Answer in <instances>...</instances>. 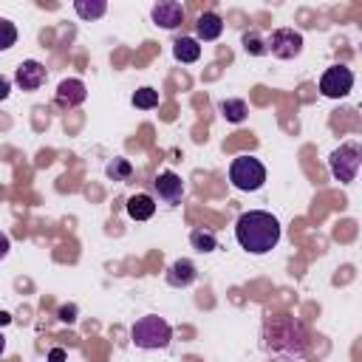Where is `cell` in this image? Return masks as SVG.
<instances>
[{
    "label": "cell",
    "instance_id": "1",
    "mask_svg": "<svg viewBox=\"0 0 362 362\" xmlns=\"http://www.w3.org/2000/svg\"><path fill=\"white\" fill-rule=\"evenodd\" d=\"M235 238H238L240 249H246L252 255H266L280 240V221L272 212L249 209L235 221Z\"/></svg>",
    "mask_w": 362,
    "mask_h": 362
},
{
    "label": "cell",
    "instance_id": "2",
    "mask_svg": "<svg viewBox=\"0 0 362 362\" xmlns=\"http://www.w3.org/2000/svg\"><path fill=\"white\" fill-rule=\"evenodd\" d=\"M130 339H133L136 348H144V351L167 348L170 339H173V328L167 325V320H161V317H156V314H147V317H141V320L133 322Z\"/></svg>",
    "mask_w": 362,
    "mask_h": 362
},
{
    "label": "cell",
    "instance_id": "3",
    "mask_svg": "<svg viewBox=\"0 0 362 362\" xmlns=\"http://www.w3.org/2000/svg\"><path fill=\"white\" fill-rule=\"evenodd\" d=\"M294 328H300V322L291 320V317L274 320V322L269 325V342H266L269 351H274V354H286V356H300V354L305 351V334L291 337Z\"/></svg>",
    "mask_w": 362,
    "mask_h": 362
},
{
    "label": "cell",
    "instance_id": "4",
    "mask_svg": "<svg viewBox=\"0 0 362 362\" xmlns=\"http://www.w3.org/2000/svg\"><path fill=\"white\" fill-rule=\"evenodd\" d=\"M229 181L243 192H255L266 184V167L255 156H238L229 164Z\"/></svg>",
    "mask_w": 362,
    "mask_h": 362
},
{
    "label": "cell",
    "instance_id": "5",
    "mask_svg": "<svg viewBox=\"0 0 362 362\" xmlns=\"http://www.w3.org/2000/svg\"><path fill=\"white\" fill-rule=\"evenodd\" d=\"M359 164H362V147L356 141H345L339 144L331 158H328V167H331V175L342 184H351L359 173Z\"/></svg>",
    "mask_w": 362,
    "mask_h": 362
},
{
    "label": "cell",
    "instance_id": "6",
    "mask_svg": "<svg viewBox=\"0 0 362 362\" xmlns=\"http://www.w3.org/2000/svg\"><path fill=\"white\" fill-rule=\"evenodd\" d=\"M351 88H354V71L345 65H331L320 76V93L328 99H342L351 93Z\"/></svg>",
    "mask_w": 362,
    "mask_h": 362
},
{
    "label": "cell",
    "instance_id": "7",
    "mask_svg": "<svg viewBox=\"0 0 362 362\" xmlns=\"http://www.w3.org/2000/svg\"><path fill=\"white\" fill-rule=\"evenodd\" d=\"M300 51H303V37L294 28H277L266 40V54H272L277 59H294V57H300Z\"/></svg>",
    "mask_w": 362,
    "mask_h": 362
},
{
    "label": "cell",
    "instance_id": "8",
    "mask_svg": "<svg viewBox=\"0 0 362 362\" xmlns=\"http://www.w3.org/2000/svg\"><path fill=\"white\" fill-rule=\"evenodd\" d=\"M153 189H156L158 201H164V204H178V201L184 198V181H181V175H175L173 170L158 173L156 181H153Z\"/></svg>",
    "mask_w": 362,
    "mask_h": 362
},
{
    "label": "cell",
    "instance_id": "9",
    "mask_svg": "<svg viewBox=\"0 0 362 362\" xmlns=\"http://www.w3.org/2000/svg\"><path fill=\"white\" fill-rule=\"evenodd\" d=\"M150 17H153L156 25H161V28L170 31V28H178L184 23V6L175 3V0H161V3L153 6Z\"/></svg>",
    "mask_w": 362,
    "mask_h": 362
},
{
    "label": "cell",
    "instance_id": "10",
    "mask_svg": "<svg viewBox=\"0 0 362 362\" xmlns=\"http://www.w3.org/2000/svg\"><path fill=\"white\" fill-rule=\"evenodd\" d=\"M45 65L42 62H37V59H25V62H20V68H17V74H14V82L23 88V90H37V88H42L45 85Z\"/></svg>",
    "mask_w": 362,
    "mask_h": 362
},
{
    "label": "cell",
    "instance_id": "11",
    "mask_svg": "<svg viewBox=\"0 0 362 362\" xmlns=\"http://www.w3.org/2000/svg\"><path fill=\"white\" fill-rule=\"evenodd\" d=\"M167 283L173 286V288H187V286H192L195 283V277H198V269H195V263L192 260H187V257H178V260H173L170 263V269H167Z\"/></svg>",
    "mask_w": 362,
    "mask_h": 362
},
{
    "label": "cell",
    "instance_id": "12",
    "mask_svg": "<svg viewBox=\"0 0 362 362\" xmlns=\"http://www.w3.org/2000/svg\"><path fill=\"white\" fill-rule=\"evenodd\" d=\"M85 96H88V90H85L82 79H62L57 85V105L59 107H76L85 102Z\"/></svg>",
    "mask_w": 362,
    "mask_h": 362
},
{
    "label": "cell",
    "instance_id": "13",
    "mask_svg": "<svg viewBox=\"0 0 362 362\" xmlns=\"http://www.w3.org/2000/svg\"><path fill=\"white\" fill-rule=\"evenodd\" d=\"M221 31H223V20H221L215 11H204V14L198 17V23H195V34H198V40H204V42L218 40Z\"/></svg>",
    "mask_w": 362,
    "mask_h": 362
},
{
    "label": "cell",
    "instance_id": "14",
    "mask_svg": "<svg viewBox=\"0 0 362 362\" xmlns=\"http://www.w3.org/2000/svg\"><path fill=\"white\" fill-rule=\"evenodd\" d=\"M124 209H127V215H130L133 221H147V218H153V212H156V201H153L147 192H136V195L127 198Z\"/></svg>",
    "mask_w": 362,
    "mask_h": 362
},
{
    "label": "cell",
    "instance_id": "15",
    "mask_svg": "<svg viewBox=\"0 0 362 362\" xmlns=\"http://www.w3.org/2000/svg\"><path fill=\"white\" fill-rule=\"evenodd\" d=\"M173 57H175L178 62H198V59H201V45H198V40H195V37H181V40H175Z\"/></svg>",
    "mask_w": 362,
    "mask_h": 362
},
{
    "label": "cell",
    "instance_id": "16",
    "mask_svg": "<svg viewBox=\"0 0 362 362\" xmlns=\"http://www.w3.org/2000/svg\"><path fill=\"white\" fill-rule=\"evenodd\" d=\"M218 110H221L223 119L232 122V124H240V122L246 119V113H249V107H246L243 99H223V102L218 105Z\"/></svg>",
    "mask_w": 362,
    "mask_h": 362
},
{
    "label": "cell",
    "instance_id": "17",
    "mask_svg": "<svg viewBox=\"0 0 362 362\" xmlns=\"http://www.w3.org/2000/svg\"><path fill=\"white\" fill-rule=\"evenodd\" d=\"M189 243L198 252H215L218 249V238H215L212 229H192L189 232Z\"/></svg>",
    "mask_w": 362,
    "mask_h": 362
},
{
    "label": "cell",
    "instance_id": "18",
    "mask_svg": "<svg viewBox=\"0 0 362 362\" xmlns=\"http://www.w3.org/2000/svg\"><path fill=\"white\" fill-rule=\"evenodd\" d=\"M74 11H76L82 20H96V17H102V14L107 11V3H102V0H93V3L76 0V3H74Z\"/></svg>",
    "mask_w": 362,
    "mask_h": 362
},
{
    "label": "cell",
    "instance_id": "19",
    "mask_svg": "<svg viewBox=\"0 0 362 362\" xmlns=\"http://www.w3.org/2000/svg\"><path fill=\"white\" fill-rule=\"evenodd\" d=\"M243 51L252 54V57H263L266 54V40L257 31H246L243 34Z\"/></svg>",
    "mask_w": 362,
    "mask_h": 362
},
{
    "label": "cell",
    "instance_id": "20",
    "mask_svg": "<svg viewBox=\"0 0 362 362\" xmlns=\"http://www.w3.org/2000/svg\"><path fill=\"white\" fill-rule=\"evenodd\" d=\"M133 105L141 107V110H153V107L158 105V90H153V88H139V90L133 93Z\"/></svg>",
    "mask_w": 362,
    "mask_h": 362
},
{
    "label": "cell",
    "instance_id": "21",
    "mask_svg": "<svg viewBox=\"0 0 362 362\" xmlns=\"http://www.w3.org/2000/svg\"><path fill=\"white\" fill-rule=\"evenodd\" d=\"M130 173H133V167H130L127 158H113V164H107V175H110L113 181H127Z\"/></svg>",
    "mask_w": 362,
    "mask_h": 362
},
{
    "label": "cell",
    "instance_id": "22",
    "mask_svg": "<svg viewBox=\"0 0 362 362\" xmlns=\"http://www.w3.org/2000/svg\"><path fill=\"white\" fill-rule=\"evenodd\" d=\"M14 42H17V28H14V23L0 20V51L11 48Z\"/></svg>",
    "mask_w": 362,
    "mask_h": 362
},
{
    "label": "cell",
    "instance_id": "23",
    "mask_svg": "<svg viewBox=\"0 0 362 362\" xmlns=\"http://www.w3.org/2000/svg\"><path fill=\"white\" fill-rule=\"evenodd\" d=\"M8 93H11V82H8L6 76H0V102H3Z\"/></svg>",
    "mask_w": 362,
    "mask_h": 362
},
{
    "label": "cell",
    "instance_id": "24",
    "mask_svg": "<svg viewBox=\"0 0 362 362\" xmlns=\"http://www.w3.org/2000/svg\"><path fill=\"white\" fill-rule=\"evenodd\" d=\"M8 249H11V243H8V235H3V232H0V260L8 255Z\"/></svg>",
    "mask_w": 362,
    "mask_h": 362
},
{
    "label": "cell",
    "instance_id": "25",
    "mask_svg": "<svg viewBox=\"0 0 362 362\" xmlns=\"http://www.w3.org/2000/svg\"><path fill=\"white\" fill-rule=\"evenodd\" d=\"M65 359V351L62 348H54L51 354H48V362H62Z\"/></svg>",
    "mask_w": 362,
    "mask_h": 362
},
{
    "label": "cell",
    "instance_id": "26",
    "mask_svg": "<svg viewBox=\"0 0 362 362\" xmlns=\"http://www.w3.org/2000/svg\"><path fill=\"white\" fill-rule=\"evenodd\" d=\"M59 320H65V322H74V308H59Z\"/></svg>",
    "mask_w": 362,
    "mask_h": 362
},
{
    "label": "cell",
    "instance_id": "27",
    "mask_svg": "<svg viewBox=\"0 0 362 362\" xmlns=\"http://www.w3.org/2000/svg\"><path fill=\"white\" fill-rule=\"evenodd\" d=\"M8 320H11V317H8L6 311H0V325H8Z\"/></svg>",
    "mask_w": 362,
    "mask_h": 362
},
{
    "label": "cell",
    "instance_id": "28",
    "mask_svg": "<svg viewBox=\"0 0 362 362\" xmlns=\"http://www.w3.org/2000/svg\"><path fill=\"white\" fill-rule=\"evenodd\" d=\"M3 351H6V337L0 334V356H3Z\"/></svg>",
    "mask_w": 362,
    "mask_h": 362
}]
</instances>
